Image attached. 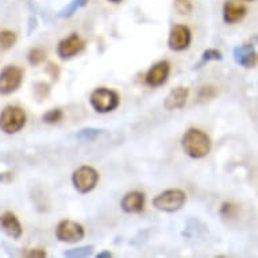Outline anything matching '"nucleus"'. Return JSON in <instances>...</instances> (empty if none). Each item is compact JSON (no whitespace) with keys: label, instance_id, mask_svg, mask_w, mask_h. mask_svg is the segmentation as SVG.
Returning a JSON list of instances; mask_svg holds the SVG:
<instances>
[{"label":"nucleus","instance_id":"nucleus-16","mask_svg":"<svg viewBox=\"0 0 258 258\" xmlns=\"http://www.w3.org/2000/svg\"><path fill=\"white\" fill-rule=\"evenodd\" d=\"M89 0H73L71 2L67 7H63L61 11L58 13L59 18H71L75 15V13H77V10L83 9L85 6L88 5Z\"/></svg>","mask_w":258,"mask_h":258},{"label":"nucleus","instance_id":"nucleus-25","mask_svg":"<svg viewBox=\"0 0 258 258\" xmlns=\"http://www.w3.org/2000/svg\"><path fill=\"white\" fill-rule=\"evenodd\" d=\"M215 95H216L215 88H214V87H210V85H208V87H203V88H202V91H200L199 98L200 99H207V100H208V99L214 98Z\"/></svg>","mask_w":258,"mask_h":258},{"label":"nucleus","instance_id":"nucleus-20","mask_svg":"<svg viewBox=\"0 0 258 258\" xmlns=\"http://www.w3.org/2000/svg\"><path fill=\"white\" fill-rule=\"evenodd\" d=\"M103 133V130H99V128H93V127H85V128H81L80 132L77 133V140L83 141V142H87V141H93L96 140L100 134Z\"/></svg>","mask_w":258,"mask_h":258},{"label":"nucleus","instance_id":"nucleus-19","mask_svg":"<svg viewBox=\"0 0 258 258\" xmlns=\"http://www.w3.org/2000/svg\"><path fill=\"white\" fill-rule=\"evenodd\" d=\"M45 59H46V51L42 50L41 47H34V49H31V50L29 51V54H27V61H29L30 65H33V67H38V65L45 62Z\"/></svg>","mask_w":258,"mask_h":258},{"label":"nucleus","instance_id":"nucleus-3","mask_svg":"<svg viewBox=\"0 0 258 258\" xmlns=\"http://www.w3.org/2000/svg\"><path fill=\"white\" fill-rule=\"evenodd\" d=\"M186 203V194L181 189H166L153 199V207L162 212H176Z\"/></svg>","mask_w":258,"mask_h":258},{"label":"nucleus","instance_id":"nucleus-22","mask_svg":"<svg viewBox=\"0 0 258 258\" xmlns=\"http://www.w3.org/2000/svg\"><path fill=\"white\" fill-rule=\"evenodd\" d=\"M63 118L62 110L59 108H53V110H49L46 114H43L42 119L43 122L47 123V124H55V123H59Z\"/></svg>","mask_w":258,"mask_h":258},{"label":"nucleus","instance_id":"nucleus-14","mask_svg":"<svg viewBox=\"0 0 258 258\" xmlns=\"http://www.w3.org/2000/svg\"><path fill=\"white\" fill-rule=\"evenodd\" d=\"M247 10L237 0H226L223 5V21L229 25L237 23L246 17Z\"/></svg>","mask_w":258,"mask_h":258},{"label":"nucleus","instance_id":"nucleus-17","mask_svg":"<svg viewBox=\"0 0 258 258\" xmlns=\"http://www.w3.org/2000/svg\"><path fill=\"white\" fill-rule=\"evenodd\" d=\"M93 245H85L80 247H75V249H69L63 251V257L67 258H85L89 257L93 251Z\"/></svg>","mask_w":258,"mask_h":258},{"label":"nucleus","instance_id":"nucleus-12","mask_svg":"<svg viewBox=\"0 0 258 258\" xmlns=\"http://www.w3.org/2000/svg\"><path fill=\"white\" fill-rule=\"evenodd\" d=\"M0 230L13 239H19L23 234L21 222L14 212H5L0 215Z\"/></svg>","mask_w":258,"mask_h":258},{"label":"nucleus","instance_id":"nucleus-5","mask_svg":"<svg viewBox=\"0 0 258 258\" xmlns=\"http://www.w3.org/2000/svg\"><path fill=\"white\" fill-rule=\"evenodd\" d=\"M99 173L98 170L92 166L84 165L77 168L72 174V182L75 189L80 194H88L91 190L95 189V186L98 185Z\"/></svg>","mask_w":258,"mask_h":258},{"label":"nucleus","instance_id":"nucleus-13","mask_svg":"<svg viewBox=\"0 0 258 258\" xmlns=\"http://www.w3.org/2000/svg\"><path fill=\"white\" fill-rule=\"evenodd\" d=\"M145 194L140 190L127 192L120 202V207L126 214H140L145 208Z\"/></svg>","mask_w":258,"mask_h":258},{"label":"nucleus","instance_id":"nucleus-30","mask_svg":"<svg viewBox=\"0 0 258 258\" xmlns=\"http://www.w3.org/2000/svg\"><path fill=\"white\" fill-rule=\"evenodd\" d=\"M246 2H254V0H246Z\"/></svg>","mask_w":258,"mask_h":258},{"label":"nucleus","instance_id":"nucleus-27","mask_svg":"<svg viewBox=\"0 0 258 258\" xmlns=\"http://www.w3.org/2000/svg\"><path fill=\"white\" fill-rule=\"evenodd\" d=\"M26 257H37V258H45L46 257V251L39 249H31L25 254Z\"/></svg>","mask_w":258,"mask_h":258},{"label":"nucleus","instance_id":"nucleus-4","mask_svg":"<svg viewBox=\"0 0 258 258\" xmlns=\"http://www.w3.org/2000/svg\"><path fill=\"white\" fill-rule=\"evenodd\" d=\"M27 116L18 106H7L0 114V130L6 134H17L25 127Z\"/></svg>","mask_w":258,"mask_h":258},{"label":"nucleus","instance_id":"nucleus-9","mask_svg":"<svg viewBox=\"0 0 258 258\" xmlns=\"http://www.w3.org/2000/svg\"><path fill=\"white\" fill-rule=\"evenodd\" d=\"M192 41L189 27L184 25H176L170 30L169 38H168V47L173 51L186 50Z\"/></svg>","mask_w":258,"mask_h":258},{"label":"nucleus","instance_id":"nucleus-21","mask_svg":"<svg viewBox=\"0 0 258 258\" xmlns=\"http://www.w3.org/2000/svg\"><path fill=\"white\" fill-rule=\"evenodd\" d=\"M222 59H223L222 51L218 50V49H207V50L203 51V54H202V61H200V63L198 65V68H200L204 63L210 62V61H222Z\"/></svg>","mask_w":258,"mask_h":258},{"label":"nucleus","instance_id":"nucleus-23","mask_svg":"<svg viewBox=\"0 0 258 258\" xmlns=\"http://www.w3.org/2000/svg\"><path fill=\"white\" fill-rule=\"evenodd\" d=\"M174 9L181 15H189L192 13V3L190 0H174Z\"/></svg>","mask_w":258,"mask_h":258},{"label":"nucleus","instance_id":"nucleus-7","mask_svg":"<svg viewBox=\"0 0 258 258\" xmlns=\"http://www.w3.org/2000/svg\"><path fill=\"white\" fill-rule=\"evenodd\" d=\"M23 81V71L15 65L6 67L0 73V93L10 95L18 91Z\"/></svg>","mask_w":258,"mask_h":258},{"label":"nucleus","instance_id":"nucleus-1","mask_svg":"<svg viewBox=\"0 0 258 258\" xmlns=\"http://www.w3.org/2000/svg\"><path fill=\"white\" fill-rule=\"evenodd\" d=\"M181 146L186 156L194 160H200L208 156V153L211 152L212 145L210 137L206 133L199 128H189L182 136Z\"/></svg>","mask_w":258,"mask_h":258},{"label":"nucleus","instance_id":"nucleus-29","mask_svg":"<svg viewBox=\"0 0 258 258\" xmlns=\"http://www.w3.org/2000/svg\"><path fill=\"white\" fill-rule=\"evenodd\" d=\"M108 2H111V3H115V5H116V3H120L122 0H108Z\"/></svg>","mask_w":258,"mask_h":258},{"label":"nucleus","instance_id":"nucleus-24","mask_svg":"<svg viewBox=\"0 0 258 258\" xmlns=\"http://www.w3.org/2000/svg\"><path fill=\"white\" fill-rule=\"evenodd\" d=\"M34 92L39 99H45L47 98V95L50 92V87L46 83H38V84H35Z\"/></svg>","mask_w":258,"mask_h":258},{"label":"nucleus","instance_id":"nucleus-10","mask_svg":"<svg viewBox=\"0 0 258 258\" xmlns=\"http://www.w3.org/2000/svg\"><path fill=\"white\" fill-rule=\"evenodd\" d=\"M169 75L170 63L168 61H158L148 71L146 76H145V83L152 88H158L168 81Z\"/></svg>","mask_w":258,"mask_h":258},{"label":"nucleus","instance_id":"nucleus-2","mask_svg":"<svg viewBox=\"0 0 258 258\" xmlns=\"http://www.w3.org/2000/svg\"><path fill=\"white\" fill-rule=\"evenodd\" d=\"M89 103L96 112L99 114H107L116 110L120 103L118 92H115L110 88H96L89 96Z\"/></svg>","mask_w":258,"mask_h":258},{"label":"nucleus","instance_id":"nucleus-28","mask_svg":"<svg viewBox=\"0 0 258 258\" xmlns=\"http://www.w3.org/2000/svg\"><path fill=\"white\" fill-rule=\"evenodd\" d=\"M96 257L98 258H111L112 257V254H111L108 250H104V251H102V253H99Z\"/></svg>","mask_w":258,"mask_h":258},{"label":"nucleus","instance_id":"nucleus-8","mask_svg":"<svg viewBox=\"0 0 258 258\" xmlns=\"http://www.w3.org/2000/svg\"><path fill=\"white\" fill-rule=\"evenodd\" d=\"M85 42L79 34H71L61 39L57 46V54L61 59H71L84 50Z\"/></svg>","mask_w":258,"mask_h":258},{"label":"nucleus","instance_id":"nucleus-6","mask_svg":"<svg viewBox=\"0 0 258 258\" xmlns=\"http://www.w3.org/2000/svg\"><path fill=\"white\" fill-rule=\"evenodd\" d=\"M55 237L59 242L65 243H77L84 239L85 230L80 223L73 220H61L55 229Z\"/></svg>","mask_w":258,"mask_h":258},{"label":"nucleus","instance_id":"nucleus-11","mask_svg":"<svg viewBox=\"0 0 258 258\" xmlns=\"http://www.w3.org/2000/svg\"><path fill=\"white\" fill-rule=\"evenodd\" d=\"M234 61L243 68L250 69L255 67L257 63V51L251 43H246L242 46H237L233 51Z\"/></svg>","mask_w":258,"mask_h":258},{"label":"nucleus","instance_id":"nucleus-18","mask_svg":"<svg viewBox=\"0 0 258 258\" xmlns=\"http://www.w3.org/2000/svg\"><path fill=\"white\" fill-rule=\"evenodd\" d=\"M17 34L10 30L0 31V49L2 50H9L17 43Z\"/></svg>","mask_w":258,"mask_h":258},{"label":"nucleus","instance_id":"nucleus-15","mask_svg":"<svg viewBox=\"0 0 258 258\" xmlns=\"http://www.w3.org/2000/svg\"><path fill=\"white\" fill-rule=\"evenodd\" d=\"M188 95H189V91L185 87H177V88L172 89L169 95L166 96L164 107L169 111L181 110L182 107L185 106Z\"/></svg>","mask_w":258,"mask_h":258},{"label":"nucleus","instance_id":"nucleus-26","mask_svg":"<svg viewBox=\"0 0 258 258\" xmlns=\"http://www.w3.org/2000/svg\"><path fill=\"white\" fill-rule=\"evenodd\" d=\"M46 72L50 75V77L53 80H58V76H59V69L58 67L53 62H49L46 67Z\"/></svg>","mask_w":258,"mask_h":258}]
</instances>
